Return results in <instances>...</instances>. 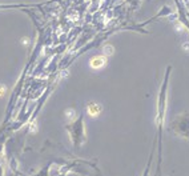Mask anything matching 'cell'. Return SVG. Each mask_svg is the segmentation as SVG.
<instances>
[{
  "mask_svg": "<svg viewBox=\"0 0 189 176\" xmlns=\"http://www.w3.org/2000/svg\"><path fill=\"white\" fill-rule=\"evenodd\" d=\"M171 129L175 132L176 135H179L180 138H185L189 140V114L184 112V114L179 115L173 120Z\"/></svg>",
  "mask_w": 189,
  "mask_h": 176,
  "instance_id": "obj_1",
  "label": "cell"
},
{
  "mask_svg": "<svg viewBox=\"0 0 189 176\" xmlns=\"http://www.w3.org/2000/svg\"><path fill=\"white\" fill-rule=\"evenodd\" d=\"M103 111V107L99 103H89L87 105V112L91 117H97Z\"/></svg>",
  "mask_w": 189,
  "mask_h": 176,
  "instance_id": "obj_2",
  "label": "cell"
},
{
  "mask_svg": "<svg viewBox=\"0 0 189 176\" xmlns=\"http://www.w3.org/2000/svg\"><path fill=\"white\" fill-rule=\"evenodd\" d=\"M89 64H91V67H92L93 69H100V68H103V67L107 64V59L103 58V56H96V58L91 59Z\"/></svg>",
  "mask_w": 189,
  "mask_h": 176,
  "instance_id": "obj_3",
  "label": "cell"
},
{
  "mask_svg": "<svg viewBox=\"0 0 189 176\" xmlns=\"http://www.w3.org/2000/svg\"><path fill=\"white\" fill-rule=\"evenodd\" d=\"M4 92H5V86H0V97L4 95Z\"/></svg>",
  "mask_w": 189,
  "mask_h": 176,
  "instance_id": "obj_4",
  "label": "cell"
},
{
  "mask_svg": "<svg viewBox=\"0 0 189 176\" xmlns=\"http://www.w3.org/2000/svg\"><path fill=\"white\" fill-rule=\"evenodd\" d=\"M107 51L108 53H112V52H113V48H112V47H105V48H104V52Z\"/></svg>",
  "mask_w": 189,
  "mask_h": 176,
  "instance_id": "obj_5",
  "label": "cell"
}]
</instances>
